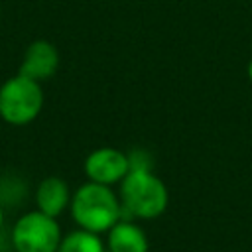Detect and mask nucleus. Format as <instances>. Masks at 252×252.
Returning a JSON list of instances; mask_svg holds the SVG:
<instances>
[{
	"label": "nucleus",
	"mask_w": 252,
	"mask_h": 252,
	"mask_svg": "<svg viewBox=\"0 0 252 252\" xmlns=\"http://www.w3.org/2000/svg\"><path fill=\"white\" fill-rule=\"evenodd\" d=\"M71 217L79 228L91 232H108L122 219L120 197L114 195L110 185H100L94 181L83 183L71 195Z\"/></svg>",
	"instance_id": "nucleus-1"
},
{
	"label": "nucleus",
	"mask_w": 252,
	"mask_h": 252,
	"mask_svg": "<svg viewBox=\"0 0 252 252\" xmlns=\"http://www.w3.org/2000/svg\"><path fill=\"white\" fill-rule=\"evenodd\" d=\"M167 187L152 169H130L120 181L122 219H156L167 209Z\"/></svg>",
	"instance_id": "nucleus-2"
},
{
	"label": "nucleus",
	"mask_w": 252,
	"mask_h": 252,
	"mask_svg": "<svg viewBox=\"0 0 252 252\" xmlns=\"http://www.w3.org/2000/svg\"><path fill=\"white\" fill-rule=\"evenodd\" d=\"M41 83L18 73L0 85V118L10 126L33 122L43 108Z\"/></svg>",
	"instance_id": "nucleus-3"
},
{
	"label": "nucleus",
	"mask_w": 252,
	"mask_h": 252,
	"mask_svg": "<svg viewBox=\"0 0 252 252\" xmlns=\"http://www.w3.org/2000/svg\"><path fill=\"white\" fill-rule=\"evenodd\" d=\"M61 238L57 219L37 209L24 213L10 230V242L16 252H57Z\"/></svg>",
	"instance_id": "nucleus-4"
},
{
	"label": "nucleus",
	"mask_w": 252,
	"mask_h": 252,
	"mask_svg": "<svg viewBox=\"0 0 252 252\" xmlns=\"http://www.w3.org/2000/svg\"><path fill=\"white\" fill-rule=\"evenodd\" d=\"M128 171H130L128 154H124L116 148L93 150L85 159V173H87L89 181H94L100 185L120 183Z\"/></svg>",
	"instance_id": "nucleus-5"
},
{
	"label": "nucleus",
	"mask_w": 252,
	"mask_h": 252,
	"mask_svg": "<svg viewBox=\"0 0 252 252\" xmlns=\"http://www.w3.org/2000/svg\"><path fill=\"white\" fill-rule=\"evenodd\" d=\"M59 69V51L57 47L47 39H33L22 57L20 71L22 75L41 83L51 79Z\"/></svg>",
	"instance_id": "nucleus-6"
},
{
	"label": "nucleus",
	"mask_w": 252,
	"mask_h": 252,
	"mask_svg": "<svg viewBox=\"0 0 252 252\" xmlns=\"http://www.w3.org/2000/svg\"><path fill=\"white\" fill-rule=\"evenodd\" d=\"M71 191L69 185L63 177L57 175H47L43 177L37 187H35V205L37 211L49 215V217H59L71 203Z\"/></svg>",
	"instance_id": "nucleus-7"
},
{
	"label": "nucleus",
	"mask_w": 252,
	"mask_h": 252,
	"mask_svg": "<svg viewBox=\"0 0 252 252\" xmlns=\"http://www.w3.org/2000/svg\"><path fill=\"white\" fill-rule=\"evenodd\" d=\"M108 252H148V236L146 232L132 220L120 219L110 230L106 238Z\"/></svg>",
	"instance_id": "nucleus-8"
},
{
	"label": "nucleus",
	"mask_w": 252,
	"mask_h": 252,
	"mask_svg": "<svg viewBox=\"0 0 252 252\" xmlns=\"http://www.w3.org/2000/svg\"><path fill=\"white\" fill-rule=\"evenodd\" d=\"M57 252H104V244L96 232L77 228L61 238Z\"/></svg>",
	"instance_id": "nucleus-9"
},
{
	"label": "nucleus",
	"mask_w": 252,
	"mask_h": 252,
	"mask_svg": "<svg viewBox=\"0 0 252 252\" xmlns=\"http://www.w3.org/2000/svg\"><path fill=\"white\" fill-rule=\"evenodd\" d=\"M130 169H152V156L146 150H132L128 152Z\"/></svg>",
	"instance_id": "nucleus-10"
},
{
	"label": "nucleus",
	"mask_w": 252,
	"mask_h": 252,
	"mask_svg": "<svg viewBox=\"0 0 252 252\" xmlns=\"http://www.w3.org/2000/svg\"><path fill=\"white\" fill-rule=\"evenodd\" d=\"M2 226H4V207L0 203V230H2Z\"/></svg>",
	"instance_id": "nucleus-11"
},
{
	"label": "nucleus",
	"mask_w": 252,
	"mask_h": 252,
	"mask_svg": "<svg viewBox=\"0 0 252 252\" xmlns=\"http://www.w3.org/2000/svg\"><path fill=\"white\" fill-rule=\"evenodd\" d=\"M248 79L252 81V59H250V63H248Z\"/></svg>",
	"instance_id": "nucleus-12"
}]
</instances>
